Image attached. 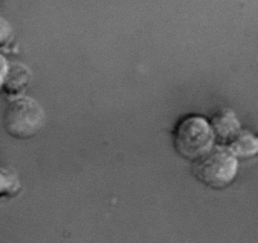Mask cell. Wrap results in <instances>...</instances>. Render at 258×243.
<instances>
[{
    "label": "cell",
    "mask_w": 258,
    "mask_h": 243,
    "mask_svg": "<svg viewBox=\"0 0 258 243\" xmlns=\"http://www.w3.org/2000/svg\"><path fill=\"white\" fill-rule=\"evenodd\" d=\"M46 122V113L38 101L31 97H19L6 107L3 125L7 134L19 140L37 135Z\"/></svg>",
    "instance_id": "obj_1"
},
{
    "label": "cell",
    "mask_w": 258,
    "mask_h": 243,
    "mask_svg": "<svg viewBox=\"0 0 258 243\" xmlns=\"http://www.w3.org/2000/svg\"><path fill=\"white\" fill-rule=\"evenodd\" d=\"M215 137L211 124L205 118L191 115L176 125L173 143L179 154L187 159H198L214 146Z\"/></svg>",
    "instance_id": "obj_2"
},
{
    "label": "cell",
    "mask_w": 258,
    "mask_h": 243,
    "mask_svg": "<svg viewBox=\"0 0 258 243\" xmlns=\"http://www.w3.org/2000/svg\"><path fill=\"white\" fill-rule=\"evenodd\" d=\"M192 172L199 181L213 188L229 185L236 175L238 160L227 146L215 145L212 149L195 160Z\"/></svg>",
    "instance_id": "obj_3"
},
{
    "label": "cell",
    "mask_w": 258,
    "mask_h": 243,
    "mask_svg": "<svg viewBox=\"0 0 258 243\" xmlns=\"http://www.w3.org/2000/svg\"><path fill=\"white\" fill-rule=\"evenodd\" d=\"M211 128L215 140L222 143H229L241 131V124L235 113L229 109L220 110L213 116Z\"/></svg>",
    "instance_id": "obj_4"
},
{
    "label": "cell",
    "mask_w": 258,
    "mask_h": 243,
    "mask_svg": "<svg viewBox=\"0 0 258 243\" xmlns=\"http://www.w3.org/2000/svg\"><path fill=\"white\" fill-rule=\"evenodd\" d=\"M227 146L236 158H248L256 155L257 152V138L250 131L241 130L240 132L227 143Z\"/></svg>",
    "instance_id": "obj_5"
},
{
    "label": "cell",
    "mask_w": 258,
    "mask_h": 243,
    "mask_svg": "<svg viewBox=\"0 0 258 243\" xmlns=\"http://www.w3.org/2000/svg\"><path fill=\"white\" fill-rule=\"evenodd\" d=\"M31 74L25 66H15L6 74L2 87L7 94L17 95L26 89Z\"/></svg>",
    "instance_id": "obj_6"
},
{
    "label": "cell",
    "mask_w": 258,
    "mask_h": 243,
    "mask_svg": "<svg viewBox=\"0 0 258 243\" xmlns=\"http://www.w3.org/2000/svg\"><path fill=\"white\" fill-rule=\"evenodd\" d=\"M22 190L19 177L14 172L0 167V198L15 197Z\"/></svg>",
    "instance_id": "obj_7"
}]
</instances>
